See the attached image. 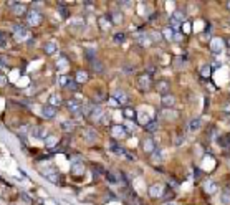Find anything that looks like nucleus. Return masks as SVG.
Here are the masks:
<instances>
[{"mask_svg":"<svg viewBox=\"0 0 230 205\" xmlns=\"http://www.w3.org/2000/svg\"><path fill=\"white\" fill-rule=\"evenodd\" d=\"M167 88H169V84H167V81H162L161 84H157V89H159V91H162L164 94H166V89H167Z\"/></svg>","mask_w":230,"mask_h":205,"instance_id":"nucleus-23","label":"nucleus"},{"mask_svg":"<svg viewBox=\"0 0 230 205\" xmlns=\"http://www.w3.org/2000/svg\"><path fill=\"white\" fill-rule=\"evenodd\" d=\"M8 5H10L12 12L15 13V15H23V13L27 12V8L23 3H17V2H8Z\"/></svg>","mask_w":230,"mask_h":205,"instance_id":"nucleus-1","label":"nucleus"},{"mask_svg":"<svg viewBox=\"0 0 230 205\" xmlns=\"http://www.w3.org/2000/svg\"><path fill=\"white\" fill-rule=\"evenodd\" d=\"M157 126H159V124H157V121H151L149 124H146L144 127H146L147 131H156V129H157Z\"/></svg>","mask_w":230,"mask_h":205,"instance_id":"nucleus-19","label":"nucleus"},{"mask_svg":"<svg viewBox=\"0 0 230 205\" xmlns=\"http://www.w3.org/2000/svg\"><path fill=\"white\" fill-rule=\"evenodd\" d=\"M83 170H85L83 164H73V172H75V174H76V172H78V174H81Z\"/></svg>","mask_w":230,"mask_h":205,"instance_id":"nucleus-22","label":"nucleus"},{"mask_svg":"<svg viewBox=\"0 0 230 205\" xmlns=\"http://www.w3.org/2000/svg\"><path fill=\"white\" fill-rule=\"evenodd\" d=\"M113 98L116 99L118 104H126L128 103V94L124 91H121V89H116V91L113 93Z\"/></svg>","mask_w":230,"mask_h":205,"instance_id":"nucleus-2","label":"nucleus"},{"mask_svg":"<svg viewBox=\"0 0 230 205\" xmlns=\"http://www.w3.org/2000/svg\"><path fill=\"white\" fill-rule=\"evenodd\" d=\"M93 66H94V70H96V71H101V70H103V68H101V63H99V61H96V60L93 61Z\"/></svg>","mask_w":230,"mask_h":205,"instance_id":"nucleus-30","label":"nucleus"},{"mask_svg":"<svg viewBox=\"0 0 230 205\" xmlns=\"http://www.w3.org/2000/svg\"><path fill=\"white\" fill-rule=\"evenodd\" d=\"M85 79H86V73H83V71H78V75H76V81H81V83H83Z\"/></svg>","mask_w":230,"mask_h":205,"instance_id":"nucleus-27","label":"nucleus"},{"mask_svg":"<svg viewBox=\"0 0 230 205\" xmlns=\"http://www.w3.org/2000/svg\"><path fill=\"white\" fill-rule=\"evenodd\" d=\"M66 88H70V89H78V83H76V81H73V79H70V83L66 84Z\"/></svg>","mask_w":230,"mask_h":205,"instance_id":"nucleus-28","label":"nucleus"},{"mask_svg":"<svg viewBox=\"0 0 230 205\" xmlns=\"http://www.w3.org/2000/svg\"><path fill=\"white\" fill-rule=\"evenodd\" d=\"M113 136H114V137H124V136H126V127H123V126H114V127H113Z\"/></svg>","mask_w":230,"mask_h":205,"instance_id":"nucleus-10","label":"nucleus"},{"mask_svg":"<svg viewBox=\"0 0 230 205\" xmlns=\"http://www.w3.org/2000/svg\"><path fill=\"white\" fill-rule=\"evenodd\" d=\"M61 127H63L65 131H71L73 129V124H71V122H61Z\"/></svg>","mask_w":230,"mask_h":205,"instance_id":"nucleus-29","label":"nucleus"},{"mask_svg":"<svg viewBox=\"0 0 230 205\" xmlns=\"http://www.w3.org/2000/svg\"><path fill=\"white\" fill-rule=\"evenodd\" d=\"M223 203L225 205L228 203V189H225V192H223Z\"/></svg>","mask_w":230,"mask_h":205,"instance_id":"nucleus-31","label":"nucleus"},{"mask_svg":"<svg viewBox=\"0 0 230 205\" xmlns=\"http://www.w3.org/2000/svg\"><path fill=\"white\" fill-rule=\"evenodd\" d=\"M43 116H45V117H48V119L55 117V116H56V108L50 106V104H46V106L43 108Z\"/></svg>","mask_w":230,"mask_h":205,"instance_id":"nucleus-6","label":"nucleus"},{"mask_svg":"<svg viewBox=\"0 0 230 205\" xmlns=\"http://www.w3.org/2000/svg\"><path fill=\"white\" fill-rule=\"evenodd\" d=\"M46 134H48V132H46L45 127H40V126H38V127H33V129H32V136L40 137V139H45Z\"/></svg>","mask_w":230,"mask_h":205,"instance_id":"nucleus-4","label":"nucleus"},{"mask_svg":"<svg viewBox=\"0 0 230 205\" xmlns=\"http://www.w3.org/2000/svg\"><path fill=\"white\" fill-rule=\"evenodd\" d=\"M61 17H65V18H66V17H68V12H66V10H65V8H61Z\"/></svg>","mask_w":230,"mask_h":205,"instance_id":"nucleus-34","label":"nucleus"},{"mask_svg":"<svg viewBox=\"0 0 230 205\" xmlns=\"http://www.w3.org/2000/svg\"><path fill=\"white\" fill-rule=\"evenodd\" d=\"M124 116H126V117H129V119H134V117H136V113H134L132 109L126 108V109H124Z\"/></svg>","mask_w":230,"mask_h":205,"instance_id":"nucleus-21","label":"nucleus"},{"mask_svg":"<svg viewBox=\"0 0 230 205\" xmlns=\"http://www.w3.org/2000/svg\"><path fill=\"white\" fill-rule=\"evenodd\" d=\"M0 66H2V65H0Z\"/></svg>","mask_w":230,"mask_h":205,"instance_id":"nucleus-35","label":"nucleus"},{"mask_svg":"<svg viewBox=\"0 0 230 205\" xmlns=\"http://www.w3.org/2000/svg\"><path fill=\"white\" fill-rule=\"evenodd\" d=\"M111 151H113V152H116V154H124V152H126V151H124L121 146H119V144H116L114 141H111Z\"/></svg>","mask_w":230,"mask_h":205,"instance_id":"nucleus-16","label":"nucleus"},{"mask_svg":"<svg viewBox=\"0 0 230 205\" xmlns=\"http://www.w3.org/2000/svg\"><path fill=\"white\" fill-rule=\"evenodd\" d=\"M199 127H200V119H194V121L192 122H190V129H199Z\"/></svg>","mask_w":230,"mask_h":205,"instance_id":"nucleus-25","label":"nucleus"},{"mask_svg":"<svg viewBox=\"0 0 230 205\" xmlns=\"http://www.w3.org/2000/svg\"><path fill=\"white\" fill-rule=\"evenodd\" d=\"M27 18H28V23H30V25H37V23L40 22V13L38 12H30L27 15Z\"/></svg>","mask_w":230,"mask_h":205,"instance_id":"nucleus-9","label":"nucleus"},{"mask_svg":"<svg viewBox=\"0 0 230 205\" xmlns=\"http://www.w3.org/2000/svg\"><path fill=\"white\" fill-rule=\"evenodd\" d=\"M99 25H101V28H103V30H108V28L111 27V22H109V17H104V18H101V20H99Z\"/></svg>","mask_w":230,"mask_h":205,"instance_id":"nucleus-18","label":"nucleus"},{"mask_svg":"<svg viewBox=\"0 0 230 205\" xmlns=\"http://www.w3.org/2000/svg\"><path fill=\"white\" fill-rule=\"evenodd\" d=\"M151 76L149 75H144V76H141V78H139V88L141 89H144V91H146V89L147 88H149L151 86Z\"/></svg>","mask_w":230,"mask_h":205,"instance_id":"nucleus-7","label":"nucleus"},{"mask_svg":"<svg viewBox=\"0 0 230 205\" xmlns=\"http://www.w3.org/2000/svg\"><path fill=\"white\" fill-rule=\"evenodd\" d=\"M45 51H46L48 55L55 53V51H56V43H55V41H50V43H46V45H45Z\"/></svg>","mask_w":230,"mask_h":205,"instance_id":"nucleus-14","label":"nucleus"},{"mask_svg":"<svg viewBox=\"0 0 230 205\" xmlns=\"http://www.w3.org/2000/svg\"><path fill=\"white\" fill-rule=\"evenodd\" d=\"M15 35L20 38V40H23V38H27V30L23 27H17L15 28Z\"/></svg>","mask_w":230,"mask_h":205,"instance_id":"nucleus-15","label":"nucleus"},{"mask_svg":"<svg viewBox=\"0 0 230 205\" xmlns=\"http://www.w3.org/2000/svg\"><path fill=\"white\" fill-rule=\"evenodd\" d=\"M142 147H144L146 152H152V151H154V147H156V144H154V141H152V139H144V141H142Z\"/></svg>","mask_w":230,"mask_h":205,"instance_id":"nucleus-11","label":"nucleus"},{"mask_svg":"<svg viewBox=\"0 0 230 205\" xmlns=\"http://www.w3.org/2000/svg\"><path fill=\"white\" fill-rule=\"evenodd\" d=\"M66 106H68V109L71 113H76V114H81V104L76 101V99H68V101L65 103Z\"/></svg>","mask_w":230,"mask_h":205,"instance_id":"nucleus-3","label":"nucleus"},{"mask_svg":"<svg viewBox=\"0 0 230 205\" xmlns=\"http://www.w3.org/2000/svg\"><path fill=\"white\" fill-rule=\"evenodd\" d=\"M103 108H93V109H91V113H89V117L91 119H94V121H99V117H101L103 116Z\"/></svg>","mask_w":230,"mask_h":205,"instance_id":"nucleus-8","label":"nucleus"},{"mask_svg":"<svg viewBox=\"0 0 230 205\" xmlns=\"http://www.w3.org/2000/svg\"><path fill=\"white\" fill-rule=\"evenodd\" d=\"M5 83H7V78H5L3 75H0V86H3Z\"/></svg>","mask_w":230,"mask_h":205,"instance_id":"nucleus-32","label":"nucleus"},{"mask_svg":"<svg viewBox=\"0 0 230 205\" xmlns=\"http://www.w3.org/2000/svg\"><path fill=\"white\" fill-rule=\"evenodd\" d=\"M164 114H166L167 117H169V111H166ZM171 117H177V113H171Z\"/></svg>","mask_w":230,"mask_h":205,"instance_id":"nucleus-33","label":"nucleus"},{"mask_svg":"<svg viewBox=\"0 0 230 205\" xmlns=\"http://www.w3.org/2000/svg\"><path fill=\"white\" fill-rule=\"evenodd\" d=\"M61 103H63V101H61V98L58 96V94H53V96H50V106L56 108V106H60Z\"/></svg>","mask_w":230,"mask_h":205,"instance_id":"nucleus-13","label":"nucleus"},{"mask_svg":"<svg viewBox=\"0 0 230 205\" xmlns=\"http://www.w3.org/2000/svg\"><path fill=\"white\" fill-rule=\"evenodd\" d=\"M68 83H70V78H68V76H60V84H61V86L66 88V84H68Z\"/></svg>","mask_w":230,"mask_h":205,"instance_id":"nucleus-26","label":"nucleus"},{"mask_svg":"<svg viewBox=\"0 0 230 205\" xmlns=\"http://www.w3.org/2000/svg\"><path fill=\"white\" fill-rule=\"evenodd\" d=\"M124 38H126V35H124V33H116V35H114V41H118V43H123Z\"/></svg>","mask_w":230,"mask_h":205,"instance_id":"nucleus-24","label":"nucleus"},{"mask_svg":"<svg viewBox=\"0 0 230 205\" xmlns=\"http://www.w3.org/2000/svg\"><path fill=\"white\" fill-rule=\"evenodd\" d=\"M174 103H176V98L172 96V94L166 93L164 96H162V104H164L166 108H172V106H174Z\"/></svg>","mask_w":230,"mask_h":205,"instance_id":"nucleus-5","label":"nucleus"},{"mask_svg":"<svg viewBox=\"0 0 230 205\" xmlns=\"http://www.w3.org/2000/svg\"><path fill=\"white\" fill-rule=\"evenodd\" d=\"M85 137H86L88 141L94 142V139H96V132H94L93 129H86V131H85Z\"/></svg>","mask_w":230,"mask_h":205,"instance_id":"nucleus-17","label":"nucleus"},{"mask_svg":"<svg viewBox=\"0 0 230 205\" xmlns=\"http://www.w3.org/2000/svg\"><path fill=\"white\" fill-rule=\"evenodd\" d=\"M149 195L151 197H161L162 195V187L161 185H152V187L149 189Z\"/></svg>","mask_w":230,"mask_h":205,"instance_id":"nucleus-12","label":"nucleus"},{"mask_svg":"<svg viewBox=\"0 0 230 205\" xmlns=\"http://www.w3.org/2000/svg\"><path fill=\"white\" fill-rule=\"evenodd\" d=\"M139 119H141L139 122H141V124H144V126H146V124H149V122H151V119H149V116H147L146 113H144V114H141V116H139Z\"/></svg>","mask_w":230,"mask_h":205,"instance_id":"nucleus-20","label":"nucleus"}]
</instances>
